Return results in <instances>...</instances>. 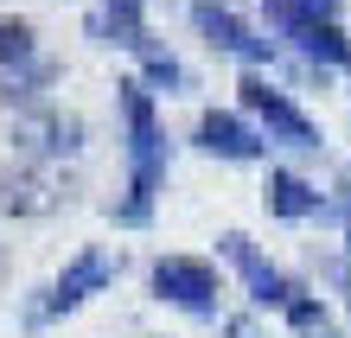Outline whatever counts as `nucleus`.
<instances>
[{
  "label": "nucleus",
  "mask_w": 351,
  "mask_h": 338,
  "mask_svg": "<svg viewBox=\"0 0 351 338\" xmlns=\"http://www.w3.org/2000/svg\"><path fill=\"white\" fill-rule=\"evenodd\" d=\"M45 58V45H38V26L32 19H7L0 13V71H26Z\"/></svg>",
  "instance_id": "obj_15"
},
{
  "label": "nucleus",
  "mask_w": 351,
  "mask_h": 338,
  "mask_svg": "<svg viewBox=\"0 0 351 338\" xmlns=\"http://www.w3.org/2000/svg\"><path fill=\"white\" fill-rule=\"evenodd\" d=\"M281 326H287V338H351V326L339 319V306H332V300H319L313 287H300L294 300H287Z\"/></svg>",
  "instance_id": "obj_14"
},
{
  "label": "nucleus",
  "mask_w": 351,
  "mask_h": 338,
  "mask_svg": "<svg viewBox=\"0 0 351 338\" xmlns=\"http://www.w3.org/2000/svg\"><path fill=\"white\" fill-rule=\"evenodd\" d=\"M0 274H7V243H0Z\"/></svg>",
  "instance_id": "obj_20"
},
{
  "label": "nucleus",
  "mask_w": 351,
  "mask_h": 338,
  "mask_svg": "<svg viewBox=\"0 0 351 338\" xmlns=\"http://www.w3.org/2000/svg\"><path fill=\"white\" fill-rule=\"evenodd\" d=\"M262 13H268V38L294 64H306L326 83L351 77V32L339 26V13L326 0H262Z\"/></svg>",
  "instance_id": "obj_2"
},
{
  "label": "nucleus",
  "mask_w": 351,
  "mask_h": 338,
  "mask_svg": "<svg viewBox=\"0 0 351 338\" xmlns=\"http://www.w3.org/2000/svg\"><path fill=\"white\" fill-rule=\"evenodd\" d=\"M223 293H230V281H223V268L211 256H185V249H173V256L147 262V300L173 306V313H185V319H198V326L223 319Z\"/></svg>",
  "instance_id": "obj_4"
},
{
  "label": "nucleus",
  "mask_w": 351,
  "mask_h": 338,
  "mask_svg": "<svg viewBox=\"0 0 351 338\" xmlns=\"http://www.w3.org/2000/svg\"><path fill=\"white\" fill-rule=\"evenodd\" d=\"M134 64H141V83H147L154 96H192L198 90V77L185 71V58L173 45H160V38H147V45L134 51Z\"/></svg>",
  "instance_id": "obj_13"
},
{
  "label": "nucleus",
  "mask_w": 351,
  "mask_h": 338,
  "mask_svg": "<svg viewBox=\"0 0 351 338\" xmlns=\"http://www.w3.org/2000/svg\"><path fill=\"white\" fill-rule=\"evenodd\" d=\"M115 115H121V198H109V224L115 230H147L160 192H167L173 173V134L160 128V96L141 77L115 83Z\"/></svg>",
  "instance_id": "obj_1"
},
{
  "label": "nucleus",
  "mask_w": 351,
  "mask_h": 338,
  "mask_svg": "<svg viewBox=\"0 0 351 338\" xmlns=\"http://www.w3.org/2000/svg\"><path fill=\"white\" fill-rule=\"evenodd\" d=\"M71 192H77L71 166H45V160H7L0 166V217H19V224L58 217L71 204Z\"/></svg>",
  "instance_id": "obj_8"
},
{
  "label": "nucleus",
  "mask_w": 351,
  "mask_h": 338,
  "mask_svg": "<svg viewBox=\"0 0 351 338\" xmlns=\"http://www.w3.org/2000/svg\"><path fill=\"white\" fill-rule=\"evenodd\" d=\"M326 192H332V224H345L351 217V160L332 166V185H326Z\"/></svg>",
  "instance_id": "obj_17"
},
{
  "label": "nucleus",
  "mask_w": 351,
  "mask_h": 338,
  "mask_svg": "<svg viewBox=\"0 0 351 338\" xmlns=\"http://www.w3.org/2000/svg\"><path fill=\"white\" fill-rule=\"evenodd\" d=\"M185 19H192V32L204 38V51L237 58L243 71H268V77H275V71H281V58H287V51L256 26L250 13H237V7H230V0H192V7H185Z\"/></svg>",
  "instance_id": "obj_6"
},
{
  "label": "nucleus",
  "mask_w": 351,
  "mask_h": 338,
  "mask_svg": "<svg viewBox=\"0 0 351 338\" xmlns=\"http://www.w3.org/2000/svg\"><path fill=\"white\" fill-rule=\"evenodd\" d=\"M192 147H198V154H211V160H223V166H262L268 154H275L243 109H204L198 128H192Z\"/></svg>",
  "instance_id": "obj_10"
},
{
  "label": "nucleus",
  "mask_w": 351,
  "mask_h": 338,
  "mask_svg": "<svg viewBox=\"0 0 351 338\" xmlns=\"http://www.w3.org/2000/svg\"><path fill=\"white\" fill-rule=\"evenodd\" d=\"M7 147L13 160H45V166H71L90 147V121L77 109H58V102H38V109H13L7 115Z\"/></svg>",
  "instance_id": "obj_7"
},
{
  "label": "nucleus",
  "mask_w": 351,
  "mask_h": 338,
  "mask_svg": "<svg viewBox=\"0 0 351 338\" xmlns=\"http://www.w3.org/2000/svg\"><path fill=\"white\" fill-rule=\"evenodd\" d=\"M147 338H160V332H147Z\"/></svg>",
  "instance_id": "obj_22"
},
{
  "label": "nucleus",
  "mask_w": 351,
  "mask_h": 338,
  "mask_svg": "<svg viewBox=\"0 0 351 338\" xmlns=\"http://www.w3.org/2000/svg\"><path fill=\"white\" fill-rule=\"evenodd\" d=\"M262 210L275 224H332V192H326L319 179H306L300 166H268Z\"/></svg>",
  "instance_id": "obj_11"
},
{
  "label": "nucleus",
  "mask_w": 351,
  "mask_h": 338,
  "mask_svg": "<svg viewBox=\"0 0 351 338\" xmlns=\"http://www.w3.org/2000/svg\"><path fill=\"white\" fill-rule=\"evenodd\" d=\"M217 262H230V274H237L250 313H287V300L306 287V281H294L281 262H268L262 249L243 237V230H223V237H217Z\"/></svg>",
  "instance_id": "obj_9"
},
{
  "label": "nucleus",
  "mask_w": 351,
  "mask_h": 338,
  "mask_svg": "<svg viewBox=\"0 0 351 338\" xmlns=\"http://www.w3.org/2000/svg\"><path fill=\"white\" fill-rule=\"evenodd\" d=\"M313 268L332 281V293H339V306H345V319H351V256L345 249H332V256H313Z\"/></svg>",
  "instance_id": "obj_16"
},
{
  "label": "nucleus",
  "mask_w": 351,
  "mask_h": 338,
  "mask_svg": "<svg viewBox=\"0 0 351 338\" xmlns=\"http://www.w3.org/2000/svg\"><path fill=\"white\" fill-rule=\"evenodd\" d=\"M326 7H332V13H339V0H326Z\"/></svg>",
  "instance_id": "obj_21"
},
{
  "label": "nucleus",
  "mask_w": 351,
  "mask_h": 338,
  "mask_svg": "<svg viewBox=\"0 0 351 338\" xmlns=\"http://www.w3.org/2000/svg\"><path fill=\"white\" fill-rule=\"evenodd\" d=\"M217 338H268L262 332V313H223V319H217Z\"/></svg>",
  "instance_id": "obj_18"
},
{
  "label": "nucleus",
  "mask_w": 351,
  "mask_h": 338,
  "mask_svg": "<svg viewBox=\"0 0 351 338\" xmlns=\"http://www.w3.org/2000/svg\"><path fill=\"white\" fill-rule=\"evenodd\" d=\"M84 32L96 38V45L134 58V51L154 38V26H147V0H96L90 19H84Z\"/></svg>",
  "instance_id": "obj_12"
},
{
  "label": "nucleus",
  "mask_w": 351,
  "mask_h": 338,
  "mask_svg": "<svg viewBox=\"0 0 351 338\" xmlns=\"http://www.w3.org/2000/svg\"><path fill=\"white\" fill-rule=\"evenodd\" d=\"M121 274V256H109L102 243H84L77 256L51 274V287H38L32 300H26V313H19V332H45L51 319H64V313H77L84 300H96L102 287H109Z\"/></svg>",
  "instance_id": "obj_5"
},
{
  "label": "nucleus",
  "mask_w": 351,
  "mask_h": 338,
  "mask_svg": "<svg viewBox=\"0 0 351 338\" xmlns=\"http://www.w3.org/2000/svg\"><path fill=\"white\" fill-rule=\"evenodd\" d=\"M237 109L262 128L268 147H281V154H294V160H313L326 154V128L313 115L294 102V90H287L281 77H268V71H243L237 77Z\"/></svg>",
  "instance_id": "obj_3"
},
{
  "label": "nucleus",
  "mask_w": 351,
  "mask_h": 338,
  "mask_svg": "<svg viewBox=\"0 0 351 338\" xmlns=\"http://www.w3.org/2000/svg\"><path fill=\"white\" fill-rule=\"evenodd\" d=\"M339 243H345V256H351V217H345V224H339Z\"/></svg>",
  "instance_id": "obj_19"
}]
</instances>
